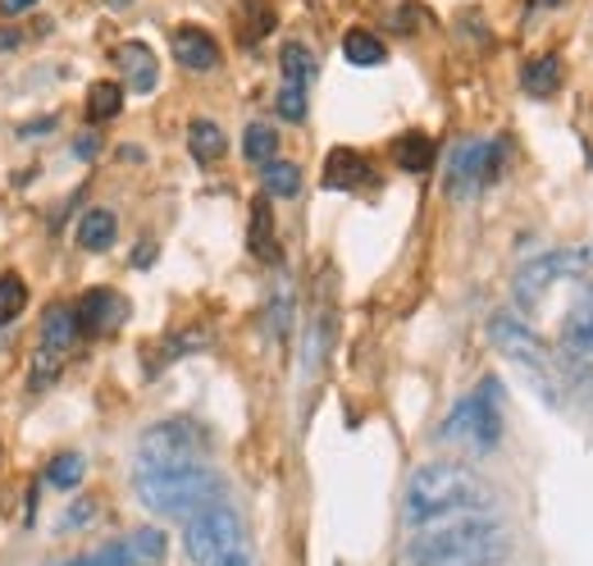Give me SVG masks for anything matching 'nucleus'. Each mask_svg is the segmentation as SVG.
I'll return each instance as SVG.
<instances>
[{
	"label": "nucleus",
	"instance_id": "1",
	"mask_svg": "<svg viewBox=\"0 0 593 566\" xmlns=\"http://www.w3.org/2000/svg\"><path fill=\"white\" fill-rule=\"evenodd\" d=\"M493 502H497V493L480 470L461 466V461H429L411 476L402 516H407V525L420 530V525L452 521V516H484Z\"/></svg>",
	"mask_w": 593,
	"mask_h": 566
},
{
	"label": "nucleus",
	"instance_id": "2",
	"mask_svg": "<svg viewBox=\"0 0 593 566\" xmlns=\"http://www.w3.org/2000/svg\"><path fill=\"white\" fill-rule=\"evenodd\" d=\"M512 540L503 521L493 516H452L433 521L411 534V544L402 548L407 566H493L497 557H507Z\"/></svg>",
	"mask_w": 593,
	"mask_h": 566
},
{
	"label": "nucleus",
	"instance_id": "3",
	"mask_svg": "<svg viewBox=\"0 0 593 566\" xmlns=\"http://www.w3.org/2000/svg\"><path fill=\"white\" fill-rule=\"evenodd\" d=\"M133 485L142 508H151L165 521H193L201 508L220 502L224 485L210 466H187V470H133Z\"/></svg>",
	"mask_w": 593,
	"mask_h": 566
},
{
	"label": "nucleus",
	"instance_id": "4",
	"mask_svg": "<svg viewBox=\"0 0 593 566\" xmlns=\"http://www.w3.org/2000/svg\"><path fill=\"white\" fill-rule=\"evenodd\" d=\"M488 338H493V348L525 374L529 389H535L548 406L567 402V370H561V361L543 348V338L535 329L520 325L516 316H507V311H497V316H488Z\"/></svg>",
	"mask_w": 593,
	"mask_h": 566
},
{
	"label": "nucleus",
	"instance_id": "5",
	"mask_svg": "<svg viewBox=\"0 0 593 566\" xmlns=\"http://www.w3.org/2000/svg\"><path fill=\"white\" fill-rule=\"evenodd\" d=\"M183 548L197 566H252V548H246L242 516L229 502H210L183 530Z\"/></svg>",
	"mask_w": 593,
	"mask_h": 566
},
{
	"label": "nucleus",
	"instance_id": "6",
	"mask_svg": "<svg viewBox=\"0 0 593 566\" xmlns=\"http://www.w3.org/2000/svg\"><path fill=\"white\" fill-rule=\"evenodd\" d=\"M210 434L197 421H161L138 438V470H187L206 466Z\"/></svg>",
	"mask_w": 593,
	"mask_h": 566
},
{
	"label": "nucleus",
	"instance_id": "7",
	"mask_svg": "<svg viewBox=\"0 0 593 566\" xmlns=\"http://www.w3.org/2000/svg\"><path fill=\"white\" fill-rule=\"evenodd\" d=\"M439 438H448V444H471V448H493L497 438H503V384L493 380H480V389L471 398H461L452 406V416L443 421Z\"/></svg>",
	"mask_w": 593,
	"mask_h": 566
},
{
	"label": "nucleus",
	"instance_id": "8",
	"mask_svg": "<svg viewBox=\"0 0 593 566\" xmlns=\"http://www.w3.org/2000/svg\"><path fill=\"white\" fill-rule=\"evenodd\" d=\"M589 265H593V251H580V247H557V251H548V257H539V261H529V265L516 274L512 297H516V306H520V311H539L561 279H580Z\"/></svg>",
	"mask_w": 593,
	"mask_h": 566
},
{
	"label": "nucleus",
	"instance_id": "9",
	"mask_svg": "<svg viewBox=\"0 0 593 566\" xmlns=\"http://www.w3.org/2000/svg\"><path fill=\"white\" fill-rule=\"evenodd\" d=\"M169 557V540L161 530H133L129 540H119L110 548H97L69 566H165Z\"/></svg>",
	"mask_w": 593,
	"mask_h": 566
},
{
	"label": "nucleus",
	"instance_id": "10",
	"mask_svg": "<svg viewBox=\"0 0 593 566\" xmlns=\"http://www.w3.org/2000/svg\"><path fill=\"white\" fill-rule=\"evenodd\" d=\"M497 170H503V142H461L452 151V178L448 187L457 197L465 193H475L480 183L497 178Z\"/></svg>",
	"mask_w": 593,
	"mask_h": 566
},
{
	"label": "nucleus",
	"instance_id": "11",
	"mask_svg": "<svg viewBox=\"0 0 593 566\" xmlns=\"http://www.w3.org/2000/svg\"><path fill=\"white\" fill-rule=\"evenodd\" d=\"M74 316H78V334H110L123 325V316H129V302L110 289H91V293H83Z\"/></svg>",
	"mask_w": 593,
	"mask_h": 566
},
{
	"label": "nucleus",
	"instance_id": "12",
	"mask_svg": "<svg viewBox=\"0 0 593 566\" xmlns=\"http://www.w3.org/2000/svg\"><path fill=\"white\" fill-rule=\"evenodd\" d=\"M561 352L575 366L593 370V289H584V297L571 306L567 325H561Z\"/></svg>",
	"mask_w": 593,
	"mask_h": 566
},
{
	"label": "nucleus",
	"instance_id": "13",
	"mask_svg": "<svg viewBox=\"0 0 593 566\" xmlns=\"http://www.w3.org/2000/svg\"><path fill=\"white\" fill-rule=\"evenodd\" d=\"M174 59L183 69H193V74H210L215 65H220V46H215V37L201 33V28H178L174 33Z\"/></svg>",
	"mask_w": 593,
	"mask_h": 566
},
{
	"label": "nucleus",
	"instance_id": "14",
	"mask_svg": "<svg viewBox=\"0 0 593 566\" xmlns=\"http://www.w3.org/2000/svg\"><path fill=\"white\" fill-rule=\"evenodd\" d=\"M114 65H119L123 74H129V91H151V87H155V78H161L151 46H142V42L119 46V51H114Z\"/></svg>",
	"mask_w": 593,
	"mask_h": 566
},
{
	"label": "nucleus",
	"instance_id": "15",
	"mask_svg": "<svg viewBox=\"0 0 593 566\" xmlns=\"http://www.w3.org/2000/svg\"><path fill=\"white\" fill-rule=\"evenodd\" d=\"M365 155L352 151V146H333L329 161H325V187H333V193H348V187H356L365 178Z\"/></svg>",
	"mask_w": 593,
	"mask_h": 566
},
{
	"label": "nucleus",
	"instance_id": "16",
	"mask_svg": "<svg viewBox=\"0 0 593 566\" xmlns=\"http://www.w3.org/2000/svg\"><path fill=\"white\" fill-rule=\"evenodd\" d=\"M246 242H252V257L274 265L278 261V233H274V210L270 202H252V229H246Z\"/></svg>",
	"mask_w": 593,
	"mask_h": 566
},
{
	"label": "nucleus",
	"instance_id": "17",
	"mask_svg": "<svg viewBox=\"0 0 593 566\" xmlns=\"http://www.w3.org/2000/svg\"><path fill=\"white\" fill-rule=\"evenodd\" d=\"M187 151H193V161L215 165L229 151V138H224V129L215 119H193V129H187Z\"/></svg>",
	"mask_w": 593,
	"mask_h": 566
},
{
	"label": "nucleus",
	"instance_id": "18",
	"mask_svg": "<svg viewBox=\"0 0 593 566\" xmlns=\"http://www.w3.org/2000/svg\"><path fill=\"white\" fill-rule=\"evenodd\" d=\"M342 55H348V65H356V69H380L388 59V46L374 33H365V28H352V33L342 37Z\"/></svg>",
	"mask_w": 593,
	"mask_h": 566
},
{
	"label": "nucleus",
	"instance_id": "19",
	"mask_svg": "<svg viewBox=\"0 0 593 566\" xmlns=\"http://www.w3.org/2000/svg\"><path fill=\"white\" fill-rule=\"evenodd\" d=\"M520 87L529 91V97H552V91L561 87V59L557 55H535L525 65V74H520Z\"/></svg>",
	"mask_w": 593,
	"mask_h": 566
},
{
	"label": "nucleus",
	"instance_id": "20",
	"mask_svg": "<svg viewBox=\"0 0 593 566\" xmlns=\"http://www.w3.org/2000/svg\"><path fill=\"white\" fill-rule=\"evenodd\" d=\"M393 161L407 174H425V170H433V142L425 133H402L393 142Z\"/></svg>",
	"mask_w": 593,
	"mask_h": 566
},
{
	"label": "nucleus",
	"instance_id": "21",
	"mask_svg": "<svg viewBox=\"0 0 593 566\" xmlns=\"http://www.w3.org/2000/svg\"><path fill=\"white\" fill-rule=\"evenodd\" d=\"M123 91L119 83H110V78H101V83H91V91H87V119L91 123H106V119H114L119 110H123Z\"/></svg>",
	"mask_w": 593,
	"mask_h": 566
},
{
	"label": "nucleus",
	"instance_id": "22",
	"mask_svg": "<svg viewBox=\"0 0 593 566\" xmlns=\"http://www.w3.org/2000/svg\"><path fill=\"white\" fill-rule=\"evenodd\" d=\"M74 338H78V316L69 306H51L46 320H42V342H46V348H55V352H65Z\"/></svg>",
	"mask_w": 593,
	"mask_h": 566
},
{
	"label": "nucleus",
	"instance_id": "23",
	"mask_svg": "<svg viewBox=\"0 0 593 566\" xmlns=\"http://www.w3.org/2000/svg\"><path fill=\"white\" fill-rule=\"evenodd\" d=\"M114 233H119V225H114L110 210H87L83 225H78V242H83L87 251H106V247L114 242Z\"/></svg>",
	"mask_w": 593,
	"mask_h": 566
},
{
	"label": "nucleus",
	"instance_id": "24",
	"mask_svg": "<svg viewBox=\"0 0 593 566\" xmlns=\"http://www.w3.org/2000/svg\"><path fill=\"white\" fill-rule=\"evenodd\" d=\"M278 69H284V83L306 87L310 78H316V55H310V46H301V42H288L284 51H278Z\"/></svg>",
	"mask_w": 593,
	"mask_h": 566
},
{
	"label": "nucleus",
	"instance_id": "25",
	"mask_svg": "<svg viewBox=\"0 0 593 566\" xmlns=\"http://www.w3.org/2000/svg\"><path fill=\"white\" fill-rule=\"evenodd\" d=\"M274 151H278V133L270 129V123H252V129L242 133V155L252 165H270Z\"/></svg>",
	"mask_w": 593,
	"mask_h": 566
},
{
	"label": "nucleus",
	"instance_id": "26",
	"mask_svg": "<svg viewBox=\"0 0 593 566\" xmlns=\"http://www.w3.org/2000/svg\"><path fill=\"white\" fill-rule=\"evenodd\" d=\"M265 193L270 197H297L301 193V170L293 161H270L265 165Z\"/></svg>",
	"mask_w": 593,
	"mask_h": 566
},
{
	"label": "nucleus",
	"instance_id": "27",
	"mask_svg": "<svg viewBox=\"0 0 593 566\" xmlns=\"http://www.w3.org/2000/svg\"><path fill=\"white\" fill-rule=\"evenodd\" d=\"M23 306H28V283L19 274H0V325L23 316Z\"/></svg>",
	"mask_w": 593,
	"mask_h": 566
},
{
	"label": "nucleus",
	"instance_id": "28",
	"mask_svg": "<svg viewBox=\"0 0 593 566\" xmlns=\"http://www.w3.org/2000/svg\"><path fill=\"white\" fill-rule=\"evenodd\" d=\"M83 470H87V461H83L78 453H59V457L51 461V470H46V480H51L55 489H78V485H83Z\"/></svg>",
	"mask_w": 593,
	"mask_h": 566
},
{
	"label": "nucleus",
	"instance_id": "29",
	"mask_svg": "<svg viewBox=\"0 0 593 566\" xmlns=\"http://www.w3.org/2000/svg\"><path fill=\"white\" fill-rule=\"evenodd\" d=\"M55 380H59V352L42 342V348L33 352V374H28V384H33V393H46Z\"/></svg>",
	"mask_w": 593,
	"mask_h": 566
},
{
	"label": "nucleus",
	"instance_id": "30",
	"mask_svg": "<svg viewBox=\"0 0 593 566\" xmlns=\"http://www.w3.org/2000/svg\"><path fill=\"white\" fill-rule=\"evenodd\" d=\"M278 115H284L288 123H301L306 119V87L284 83V91H278Z\"/></svg>",
	"mask_w": 593,
	"mask_h": 566
},
{
	"label": "nucleus",
	"instance_id": "31",
	"mask_svg": "<svg viewBox=\"0 0 593 566\" xmlns=\"http://www.w3.org/2000/svg\"><path fill=\"white\" fill-rule=\"evenodd\" d=\"M91 516H97V502H91V498H83V502H78V508H74L69 516H65V525L74 530V525H83V521H91Z\"/></svg>",
	"mask_w": 593,
	"mask_h": 566
},
{
	"label": "nucleus",
	"instance_id": "32",
	"mask_svg": "<svg viewBox=\"0 0 593 566\" xmlns=\"http://www.w3.org/2000/svg\"><path fill=\"white\" fill-rule=\"evenodd\" d=\"M74 151L83 155V161H91V155H97V151H101V138H97V133H83V138L74 142Z\"/></svg>",
	"mask_w": 593,
	"mask_h": 566
},
{
	"label": "nucleus",
	"instance_id": "33",
	"mask_svg": "<svg viewBox=\"0 0 593 566\" xmlns=\"http://www.w3.org/2000/svg\"><path fill=\"white\" fill-rule=\"evenodd\" d=\"M46 129H55V119H51V115H46V119H33V123H23L19 138H42Z\"/></svg>",
	"mask_w": 593,
	"mask_h": 566
},
{
	"label": "nucleus",
	"instance_id": "34",
	"mask_svg": "<svg viewBox=\"0 0 593 566\" xmlns=\"http://www.w3.org/2000/svg\"><path fill=\"white\" fill-rule=\"evenodd\" d=\"M33 6H37V0H0V14H10V19H14V14H28Z\"/></svg>",
	"mask_w": 593,
	"mask_h": 566
},
{
	"label": "nucleus",
	"instance_id": "35",
	"mask_svg": "<svg viewBox=\"0 0 593 566\" xmlns=\"http://www.w3.org/2000/svg\"><path fill=\"white\" fill-rule=\"evenodd\" d=\"M539 6H557V0H539Z\"/></svg>",
	"mask_w": 593,
	"mask_h": 566
}]
</instances>
